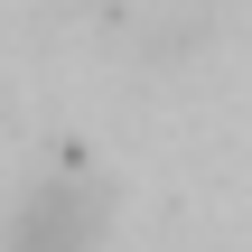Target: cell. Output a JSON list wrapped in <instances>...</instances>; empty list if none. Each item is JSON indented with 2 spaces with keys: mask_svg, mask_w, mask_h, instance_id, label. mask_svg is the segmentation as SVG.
Returning a JSON list of instances; mask_svg holds the SVG:
<instances>
[{
  "mask_svg": "<svg viewBox=\"0 0 252 252\" xmlns=\"http://www.w3.org/2000/svg\"><path fill=\"white\" fill-rule=\"evenodd\" d=\"M94 234H103V196H94L84 178L37 187L28 215H19V252H94Z\"/></svg>",
  "mask_w": 252,
  "mask_h": 252,
  "instance_id": "obj_1",
  "label": "cell"
}]
</instances>
